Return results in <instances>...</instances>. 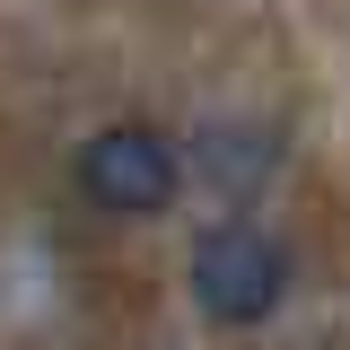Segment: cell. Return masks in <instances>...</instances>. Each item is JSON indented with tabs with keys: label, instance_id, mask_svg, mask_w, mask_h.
<instances>
[{
	"label": "cell",
	"instance_id": "cell-3",
	"mask_svg": "<svg viewBox=\"0 0 350 350\" xmlns=\"http://www.w3.org/2000/svg\"><path fill=\"white\" fill-rule=\"evenodd\" d=\"M193 158H202V175H211L219 193H262L271 184V167H280V140H271V123H245V114H219V123H202V140H193Z\"/></svg>",
	"mask_w": 350,
	"mask_h": 350
},
{
	"label": "cell",
	"instance_id": "cell-1",
	"mask_svg": "<svg viewBox=\"0 0 350 350\" xmlns=\"http://www.w3.org/2000/svg\"><path fill=\"white\" fill-rule=\"evenodd\" d=\"M280 289H289V262H280V245L254 219L202 228V245H193V306L211 324H262L280 306Z\"/></svg>",
	"mask_w": 350,
	"mask_h": 350
},
{
	"label": "cell",
	"instance_id": "cell-2",
	"mask_svg": "<svg viewBox=\"0 0 350 350\" xmlns=\"http://www.w3.org/2000/svg\"><path fill=\"white\" fill-rule=\"evenodd\" d=\"M79 184H88V202L114 211V219H158L175 202L184 167H175V140H158L149 123H105V131H88V149H79Z\"/></svg>",
	"mask_w": 350,
	"mask_h": 350
}]
</instances>
